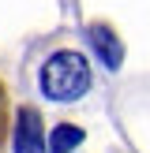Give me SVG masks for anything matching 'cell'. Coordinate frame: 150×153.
<instances>
[{
    "instance_id": "6da1fadb",
    "label": "cell",
    "mask_w": 150,
    "mask_h": 153,
    "mask_svg": "<svg viewBox=\"0 0 150 153\" xmlns=\"http://www.w3.org/2000/svg\"><path fill=\"white\" fill-rule=\"evenodd\" d=\"M90 86V67L82 60V52L71 49H60L45 60L41 67V94L52 97V101H71V97L86 94Z\"/></svg>"
},
{
    "instance_id": "7a4b0ae2",
    "label": "cell",
    "mask_w": 150,
    "mask_h": 153,
    "mask_svg": "<svg viewBox=\"0 0 150 153\" xmlns=\"http://www.w3.org/2000/svg\"><path fill=\"white\" fill-rule=\"evenodd\" d=\"M15 153H45V127L34 108H19L15 120Z\"/></svg>"
},
{
    "instance_id": "3957f363",
    "label": "cell",
    "mask_w": 150,
    "mask_h": 153,
    "mask_svg": "<svg viewBox=\"0 0 150 153\" xmlns=\"http://www.w3.org/2000/svg\"><path fill=\"white\" fill-rule=\"evenodd\" d=\"M8 142H11V105H8V90L0 79V153H8Z\"/></svg>"
}]
</instances>
